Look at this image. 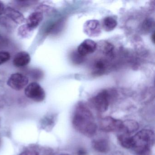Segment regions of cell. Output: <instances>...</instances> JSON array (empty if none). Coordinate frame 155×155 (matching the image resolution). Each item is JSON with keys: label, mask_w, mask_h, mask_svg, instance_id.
I'll list each match as a JSON object with an SVG mask.
<instances>
[{"label": "cell", "mask_w": 155, "mask_h": 155, "mask_svg": "<svg viewBox=\"0 0 155 155\" xmlns=\"http://www.w3.org/2000/svg\"><path fill=\"white\" fill-rule=\"evenodd\" d=\"M72 125L76 130L87 137H92L97 132V126L93 114L83 102H79L75 108Z\"/></svg>", "instance_id": "1"}, {"label": "cell", "mask_w": 155, "mask_h": 155, "mask_svg": "<svg viewBox=\"0 0 155 155\" xmlns=\"http://www.w3.org/2000/svg\"><path fill=\"white\" fill-rule=\"evenodd\" d=\"M132 149L137 155H150V148L154 145L155 135L151 130L142 129L132 137Z\"/></svg>", "instance_id": "2"}, {"label": "cell", "mask_w": 155, "mask_h": 155, "mask_svg": "<svg viewBox=\"0 0 155 155\" xmlns=\"http://www.w3.org/2000/svg\"><path fill=\"white\" fill-rule=\"evenodd\" d=\"M113 95L114 93L110 91L104 90L91 98L90 102L96 110L104 112L107 110Z\"/></svg>", "instance_id": "3"}, {"label": "cell", "mask_w": 155, "mask_h": 155, "mask_svg": "<svg viewBox=\"0 0 155 155\" xmlns=\"http://www.w3.org/2000/svg\"><path fill=\"white\" fill-rule=\"evenodd\" d=\"M27 97L36 102H41L45 98L46 94L43 88L36 82H31L27 85L24 91Z\"/></svg>", "instance_id": "4"}, {"label": "cell", "mask_w": 155, "mask_h": 155, "mask_svg": "<svg viewBox=\"0 0 155 155\" xmlns=\"http://www.w3.org/2000/svg\"><path fill=\"white\" fill-rule=\"evenodd\" d=\"M100 127L102 131L105 132L119 133L123 130V121L112 117H105L101 120Z\"/></svg>", "instance_id": "5"}, {"label": "cell", "mask_w": 155, "mask_h": 155, "mask_svg": "<svg viewBox=\"0 0 155 155\" xmlns=\"http://www.w3.org/2000/svg\"><path fill=\"white\" fill-rule=\"evenodd\" d=\"M28 82V78L27 76L21 73H15L11 75L7 84L14 90L20 91L27 87Z\"/></svg>", "instance_id": "6"}, {"label": "cell", "mask_w": 155, "mask_h": 155, "mask_svg": "<svg viewBox=\"0 0 155 155\" xmlns=\"http://www.w3.org/2000/svg\"><path fill=\"white\" fill-rule=\"evenodd\" d=\"M85 34L90 37H97L101 33V27L99 21L96 20L87 21L83 26Z\"/></svg>", "instance_id": "7"}, {"label": "cell", "mask_w": 155, "mask_h": 155, "mask_svg": "<svg viewBox=\"0 0 155 155\" xmlns=\"http://www.w3.org/2000/svg\"><path fill=\"white\" fill-rule=\"evenodd\" d=\"M97 45L91 39L85 40L78 46L77 51L83 57L93 53L97 49Z\"/></svg>", "instance_id": "8"}, {"label": "cell", "mask_w": 155, "mask_h": 155, "mask_svg": "<svg viewBox=\"0 0 155 155\" xmlns=\"http://www.w3.org/2000/svg\"><path fill=\"white\" fill-rule=\"evenodd\" d=\"M43 14L41 12L36 11L32 12L26 20V27L31 31L36 28L43 20Z\"/></svg>", "instance_id": "9"}, {"label": "cell", "mask_w": 155, "mask_h": 155, "mask_svg": "<svg viewBox=\"0 0 155 155\" xmlns=\"http://www.w3.org/2000/svg\"><path fill=\"white\" fill-rule=\"evenodd\" d=\"M31 61V57L28 52L21 51L18 52L13 60V64L17 68H22L28 65Z\"/></svg>", "instance_id": "10"}, {"label": "cell", "mask_w": 155, "mask_h": 155, "mask_svg": "<svg viewBox=\"0 0 155 155\" xmlns=\"http://www.w3.org/2000/svg\"><path fill=\"white\" fill-rule=\"evenodd\" d=\"M4 14L17 24H22L26 21L25 18L22 13L11 7H7L6 8Z\"/></svg>", "instance_id": "11"}, {"label": "cell", "mask_w": 155, "mask_h": 155, "mask_svg": "<svg viewBox=\"0 0 155 155\" xmlns=\"http://www.w3.org/2000/svg\"><path fill=\"white\" fill-rule=\"evenodd\" d=\"M93 149L97 152L107 153L110 150V145L107 140L104 138L94 140L92 142Z\"/></svg>", "instance_id": "12"}, {"label": "cell", "mask_w": 155, "mask_h": 155, "mask_svg": "<svg viewBox=\"0 0 155 155\" xmlns=\"http://www.w3.org/2000/svg\"><path fill=\"white\" fill-rule=\"evenodd\" d=\"M120 145L126 149H131L132 146V137L125 132H120L117 136Z\"/></svg>", "instance_id": "13"}, {"label": "cell", "mask_w": 155, "mask_h": 155, "mask_svg": "<svg viewBox=\"0 0 155 155\" xmlns=\"http://www.w3.org/2000/svg\"><path fill=\"white\" fill-rule=\"evenodd\" d=\"M123 130L121 132H125L130 135L136 132L139 128L138 123L134 120H128L123 121Z\"/></svg>", "instance_id": "14"}, {"label": "cell", "mask_w": 155, "mask_h": 155, "mask_svg": "<svg viewBox=\"0 0 155 155\" xmlns=\"http://www.w3.org/2000/svg\"><path fill=\"white\" fill-rule=\"evenodd\" d=\"M117 22L113 17H107L105 18L102 22V28L107 31L113 30L117 27Z\"/></svg>", "instance_id": "15"}, {"label": "cell", "mask_w": 155, "mask_h": 155, "mask_svg": "<svg viewBox=\"0 0 155 155\" xmlns=\"http://www.w3.org/2000/svg\"><path fill=\"white\" fill-rule=\"evenodd\" d=\"M99 50L107 56H111L114 50V46L107 41H101L98 45Z\"/></svg>", "instance_id": "16"}, {"label": "cell", "mask_w": 155, "mask_h": 155, "mask_svg": "<svg viewBox=\"0 0 155 155\" xmlns=\"http://www.w3.org/2000/svg\"><path fill=\"white\" fill-rule=\"evenodd\" d=\"M154 20L152 18H148L143 21L141 25V31L144 33H149L154 28Z\"/></svg>", "instance_id": "17"}, {"label": "cell", "mask_w": 155, "mask_h": 155, "mask_svg": "<svg viewBox=\"0 0 155 155\" xmlns=\"http://www.w3.org/2000/svg\"><path fill=\"white\" fill-rule=\"evenodd\" d=\"M94 68L95 69L94 73L98 75H101L104 72V71L106 69V62L102 60L97 61L95 62Z\"/></svg>", "instance_id": "18"}, {"label": "cell", "mask_w": 155, "mask_h": 155, "mask_svg": "<svg viewBox=\"0 0 155 155\" xmlns=\"http://www.w3.org/2000/svg\"><path fill=\"white\" fill-rule=\"evenodd\" d=\"M10 58V54L8 52L0 51V66L8 61Z\"/></svg>", "instance_id": "19"}, {"label": "cell", "mask_w": 155, "mask_h": 155, "mask_svg": "<svg viewBox=\"0 0 155 155\" xmlns=\"http://www.w3.org/2000/svg\"><path fill=\"white\" fill-rule=\"evenodd\" d=\"M83 57H84L79 54L78 51H77V52H74L72 53L71 58L74 63L79 64L80 63L83 61Z\"/></svg>", "instance_id": "20"}, {"label": "cell", "mask_w": 155, "mask_h": 155, "mask_svg": "<svg viewBox=\"0 0 155 155\" xmlns=\"http://www.w3.org/2000/svg\"><path fill=\"white\" fill-rule=\"evenodd\" d=\"M19 155H39V154L35 150H28L21 152Z\"/></svg>", "instance_id": "21"}, {"label": "cell", "mask_w": 155, "mask_h": 155, "mask_svg": "<svg viewBox=\"0 0 155 155\" xmlns=\"http://www.w3.org/2000/svg\"><path fill=\"white\" fill-rule=\"evenodd\" d=\"M87 150L83 148L79 149L77 151V155H87Z\"/></svg>", "instance_id": "22"}, {"label": "cell", "mask_w": 155, "mask_h": 155, "mask_svg": "<svg viewBox=\"0 0 155 155\" xmlns=\"http://www.w3.org/2000/svg\"><path fill=\"white\" fill-rule=\"evenodd\" d=\"M5 9H6V8H5L4 3L0 1V16L4 14Z\"/></svg>", "instance_id": "23"}, {"label": "cell", "mask_w": 155, "mask_h": 155, "mask_svg": "<svg viewBox=\"0 0 155 155\" xmlns=\"http://www.w3.org/2000/svg\"><path fill=\"white\" fill-rule=\"evenodd\" d=\"M2 39L1 37H0V45L2 44Z\"/></svg>", "instance_id": "24"}, {"label": "cell", "mask_w": 155, "mask_h": 155, "mask_svg": "<svg viewBox=\"0 0 155 155\" xmlns=\"http://www.w3.org/2000/svg\"></svg>", "instance_id": "25"}]
</instances>
